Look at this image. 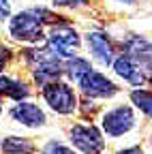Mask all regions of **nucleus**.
<instances>
[{
    "instance_id": "nucleus-1",
    "label": "nucleus",
    "mask_w": 152,
    "mask_h": 154,
    "mask_svg": "<svg viewBox=\"0 0 152 154\" xmlns=\"http://www.w3.org/2000/svg\"><path fill=\"white\" fill-rule=\"evenodd\" d=\"M47 11H22L17 13L13 19H11V36L17 38V41H26V43H36L39 38L43 36V22H47V19H41L45 17Z\"/></svg>"
},
{
    "instance_id": "nucleus-2",
    "label": "nucleus",
    "mask_w": 152,
    "mask_h": 154,
    "mask_svg": "<svg viewBox=\"0 0 152 154\" xmlns=\"http://www.w3.org/2000/svg\"><path fill=\"white\" fill-rule=\"evenodd\" d=\"M43 96L45 101L49 103V107L58 113H73L75 107H77V96L75 92L60 82H51L43 88Z\"/></svg>"
},
{
    "instance_id": "nucleus-3",
    "label": "nucleus",
    "mask_w": 152,
    "mask_h": 154,
    "mask_svg": "<svg viewBox=\"0 0 152 154\" xmlns=\"http://www.w3.org/2000/svg\"><path fill=\"white\" fill-rule=\"evenodd\" d=\"M49 47L60 58H73L79 47V34L71 26H54L49 32Z\"/></svg>"
},
{
    "instance_id": "nucleus-4",
    "label": "nucleus",
    "mask_w": 152,
    "mask_h": 154,
    "mask_svg": "<svg viewBox=\"0 0 152 154\" xmlns=\"http://www.w3.org/2000/svg\"><path fill=\"white\" fill-rule=\"evenodd\" d=\"M71 141L84 154H99L105 148V141L97 126L92 124H75L71 128Z\"/></svg>"
},
{
    "instance_id": "nucleus-5",
    "label": "nucleus",
    "mask_w": 152,
    "mask_h": 154,
    "mask_svg": "<svg viewBox=\"0 0 152 154\" xmlns=\"http://www.w3.org/2000/svg\"><path fill=\"white\" fill-rule=\"evenodd\" d=\"M133 124H135V118H133V111L129 107H116L103 116V128L111 137L124 135L126 131L133 128Z\"/></svg>"
},
{
    "instance_id": "nucleus-6",
    "label": "nucleus",
    "mask_w": 152,
    "mask_h": 154,
    "mask_svg": "<svg viewBox=\"0 0 152 154\" xmlns=\"http://www.w3.org/2000/svg\"><path fill=\"white\" fill-rule=\"evenodd\" d=\"M79 88L84 90V94L88 96H99V99H107V96H113L118 92V88L113 86L105 75L97 73V71H90L86 73L82 79H79Z\"/></svg>"
},
{
    "instance_id": "nucleus-7",
    "label": "nucleus",
    "mask_w": 152,
    "mask_h": 154,
    "mask_svg": "<svg viewBox=\"0 0 152 154\" xmlns=\"http://www.w3.org/2000/svg\"><path fill=\"white\" fill-rule=\"evenodd\" d=\"M124 49H126V56H131L146 75L152 73V43H148L141 36H133L126 41Z\"/></svg>"
},
{
    "instance_id": "nucleus-8",
    "label": "nucleus",
    "mask_w": 152,
    "mask_h": 154,
    "mask_svg": "<svg viewBox=\"0 0 152 154\" xmlns=\"http://www.w3.org/2000/svg\"><path fill=\"white\" fill-rule=\"evenodd\" d=\"M86 41H88V49L90 54L97 58V60L101 64H111L116 58H113V45L109 41V36L105 32H88L86 36Z\"/></svg>"
},
{
    "instance_id": "nucleus-9",
    "label": "nucleus",
    "mask_w": 152,
    "mask_h": 154,
    "mask_svg": "<svg viewBox=\"0 0 152 154\" xmlns=\"http://www.w3.org/2000/svg\"><path fill=\"white\" fill-rule=\"evenodd\" d=\"M113 69H116V73L122 77V79H126L129 84H133V86H141L144 82H146V73L139 69V64L133 60L131 56H126V54H122V56H118L116 60H113Z\"/></svg>"
},
{
    "instance_id": "nucleus-10",
    "label": "nucleus",
    "mask_w": 152,
    "mask_h": 154,
    "mask_svg": "<svg viewBox=\"0 0 152 154\" xmlns=\"http://www.w3.org/2000/svg\"><path fill=\"white\" fill-rule=\"evenodd\" d=\"M11 116L20 124H26V126H32V128L45 124V113L34 103H20V105H15L11 109Z\"/></svg>"
},
{
    "instance_id": "nucleus-11",
    "label": "nucleus",
    "mask_w": 152,
    "mask_h": 154,
    "mask_svg": "<svg viewBox=\"0 0 152 154\" xmlns=\"http://www.w3.org/2000/svg\"><path fill=\"white\" fill-rule=\"evenodd\" d=\"M0 92L11 96V99H26L28 96V88L22 82L11 79V77H0Z\"/></svg>"
},
{
    "instance_id": "nucleus-12",
    "label": "nucleus",
    "mask_w": 152,
    "mask_h": 154,
    "mask_svg": "<svg viewBox=\"0 0 152 154\" xmlns=\"http://www.w3.org/2000/svg\"><path fill=\"white\" fill-rule=\"evenodd\" d=\"M5 154H30L34 150L32 141L24 139V137H7L2 143Z\"/></svg>"
},
{
    "instance_id": "nucleus-13",
    "label": "nucleus",
    "mask_w": 152,
    "mask_h": 154,
    "mask_svg": "<svg viewBox=\"0 0 152 154\" xmlns=\"http://www.w3.org/2000/svg\"><path fill=\"white\" fill-rule=\"evenodd\" d=\"M92 69H90V64L86 62V60H82V58H71L69 60V64H67V73H69V77L73 82H77L79 84V79L86 75V73H90Z\"/></svg>"
},
{
    "instance_id": "nucleus-14",
    "label": "nucleus",
    "mask_w": 152,
    "mask_h": 154,
    "mask_svg": "<svg viewBox=\"0 0 152 154\" xmlns=\"http://www.w3.org/2000/svg\"><path fill=\"white\" fill-rule=\"evenodd\" d=\"M131 99L133 103H135L144 113H148L150 118H152V94L146 92V90H135V92H131Z\"/></svg>"
},
{
    "instance_id": "nucleus-15",
    "label": "nucleus",
    "mask_w": 152,
    "mask_h": 154,
    "mask_svg": "<svg viewBox=\"0 0 152 154\" xmlns=\"http://www.w3.org/2000/svg\"><path fill=\"white\" fill-rule=\"evenodd\" d=\"M43 154H73L67 146L58 143V141H49L45 148H43Z\"/></svg>"
},
{
    "instance_id": "nucleus-16",
    "label": "nucleus",
    "mask_w": 152,
    "mask_h": 154,
    "mask_svg": "<svg viewBox=\"0 0 152 154\" xmlns=\"http://www.w3.org/2000/svg\"><path fill=\"white\" fill-rule=\"evenodd\" d=\"M9 15H11V2L9 0H0V22H5Z\"/></svg>"
},
{
    "instance_id": "nucleus-17",
    "label": "nucleus",
    "mask_w": 152,
    "mask_h": 154,
    "mask_svg": "<svg viewBox=\"0 0 152 154\" xmlns=\"http://www.w3.org/2000/svg\"><path fill=\"white\" fill-rule=\"evenodd\" d=\"M54 5H58V7H79V5H84V0H54Z\"/></svg>"
},
{
    "instance_id": "nucleus-18",
    "label": "nucleus",
    "mask_w": 152,
    "mask_h": 154,
    "mask_svg": "<svg viewBox=\"0 0 152 154\" xmlns=\"http://www.w3.org/2000/svg\"><path fill=\"white\" fill-rule=\"evenodd\" d=\"M7 60H9V49L5 47V45H0V71L5 69V64H7Z\"/></svg>"
},
{
    "instance_id": "nucleus-19",
    "label": "nucleus",
    "mask_w": 152,
    "mask_h": 154,
    "mask_svg": "<svg viewBox=\"0 0 152 154\" xmlns=\"http://www.w3.org/2000/svg\"><path fill=\"white\" fill-rule=\"evenodd\" d=\"M118 154H144L139 148H129V150H120Z\"/></svg>"
},
{
    "instance_id": "nucleus-20",
    "label": "nucleus",
    "mask_w": 152,
    "mask_h": 154,
    "mask_svg": "<svg viewBox=\"0 0 152 154\" xmlns=\"http://www.w3.org/2000/svg\"><path fill=\"white\" fill-rule=\"evenodd\" d=\"M118 2H124V5H135L137 0H118Z\"/></svg>"
},
{
    "instance_id": "nucleus-21",
    "label": "nucleus",
    "mask_w": 152,
    "mask_h": 154,
    "mask_svg": "<svg viewBox=\"0 0 152 154\" xmlns=\"http://www.w3.org/2000/svg\"><path fill=\"white\" fill-rule=\"evenodd\" d=\"M0 111H2V107H0Z\"/></svg>"
}]
</instances>
